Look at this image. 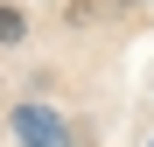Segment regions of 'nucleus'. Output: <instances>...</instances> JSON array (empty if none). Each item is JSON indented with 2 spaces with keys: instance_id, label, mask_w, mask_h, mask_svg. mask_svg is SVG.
<instances>
[{
  "instance_id": "obj_1",
  "label": "nucleus",
  "mask_w": 154,
  "mask_h": 147,
  "mask_svg": "<svg viewBox=\"0 0 154 147\" xmlns=\"http://www.w3.org/2000/svg\"><path fill=\"white\" fill-rule=\"evenodd\" d=\"M14 140H21V147H70L63 119L49 112V105H21V112H14Z\"/></svg>"
},
{
  "instance_id": "obj_2",
  "label": "nucleus",
  "mask_w": 154,
  "mask_h": 147,
  "mask_svg": "<svg viewBox=\"0 0 154 147\" xmlns=\"http://www.w3.org/2000/svg\"><path fill=\"white\" fill-rule=\"evenodd\" d=\"M0 42H21V14L14 7H0Z\"/></svg>"
}]
</instances>
